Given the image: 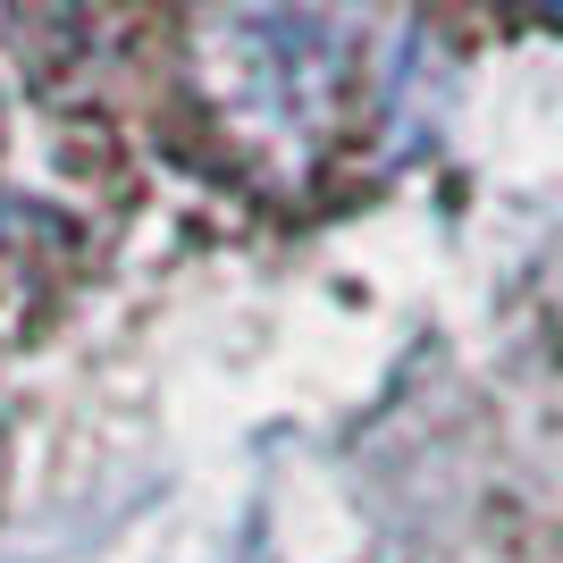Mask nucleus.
<instances>
[{
    "label": "nucleus",
    "mask_w": 563,
    "mask_h": 563,
    "mask_svg": "<svg viewBox=\"0 0 563 563\" xmlns=\"http://www.w3.org/2000/svg\"><path fill=\"white\" fill-rule=\"evenodd\" d=\"M371 25V0H194V93L261 168H311L362 93Z\"/></svg>",
    "instance_id": "1"
}]
</instances>
